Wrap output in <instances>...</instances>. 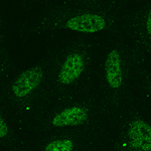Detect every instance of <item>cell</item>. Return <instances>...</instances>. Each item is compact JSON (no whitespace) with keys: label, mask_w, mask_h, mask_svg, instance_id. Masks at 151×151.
<instances>
[{"label":"cell","mask_w":151,"mask_h":151,"mask_svg":"<svg viewBox=\"0 0 151 151\" xmlns=\"http://www.w3.org/2000/svg\"><path fill=\"white\" fill-rule=\"evenodd\" d=\"M65 26L77 32L95 33L103 30L106 26V20L101 15L94 13H85L70 18Z\"/></svg>","instance_id":"obj_1"},{"label":"cell","mask_w":151,"mask_h":151,"mask_svg":"<svg viewBox=\"0 0 151 151\" xmlns=\"http://www.w3.org/2000/svg\"><path fill=\"white\" fill-rule=\"evenodd\" d=\"M42 79V72L40 69L35 68L23 73L14 82L12 92L17 98H24L30 95L37 88Z\"/></svg>","instance_id":"obj_2"},{"label":"cell","mask_w":151,"mask_h":151,"mask_svg":"<svg viewBox=\"0 0 151 151\" xmlns=\"http://www.w3.org/2000/svg\"><path fill=\"white\" fill-rule=\"evenodd\" d=\"M129 137L133 145L141 151H151V126L141 120H136L129 127Z\"/></svg>","instance_id":"obj_3"},{"label":"cell","mask_w":151,"mask_h":151,"mask_svg":"<svg viewBox=\"0 0 151 151\" xmlns=\"http://www.w3.org/2000/svg\"><path fill=\"white\" fill-rule=\"evenodd\" d=\"M84 69V58L79 53L69 55L63 64L60 70V81L64 85L75 82Z\"/></svg>","instance_id":"obj_4"},{"label":"cell","mask_w":151,"mask_h":151,"mask_svg":"<svg viewBox=\"0 0 151 151\" xmlns=\"http://www.w3.org/2000/svg\"><path fill=\"white\" fill-rule=\"evenodd\" d=\"M87 118L88 112L83 107H70L58 113L52 118V123L55 127H69L85 122Z\"/></svg>","instance_id":"obj_5"},{"label":"cell","mask_w":151,"mask_h":151,"mask_svg":"<svg viewBox=\"0 0 151 151\" xmlns=\"http://www.w3.org/2000/svg\"><path fill=\"white\" fill-rule=\"evenodd\" d=\"M106 80L112 89H118L122 85V60L118 52L112 50L106 62Z\"/></svg>","instance_id":"obj_6"},{"label":"cell","mask_w":151,"mask_h":151,"mask_svg":"<svg viewBox=\"0 0 151 151\" xmlns=\"http://www.w3.org/2000/svg\"><path fill=\"white\" fill-rule=\"evenodd\" d=\"M74 143L68 139L52 141L45 147V151H73Z\"/></svg>","instance_id":"obj_7"},{"label":"cell","mask_w":151,"mask_h":151,"mask_svg":"<svg viewBox=\"0 0 151 151\" xmlns=\"http://www.w3.org/2000/svg\"><path fill=\"white\" fill-rule=\"evenodd\" d=\"M7 133H8V127H7V124L3 119H1V121H0V135H1V138L6 137Z\"/></svg>","instance_id":"obj_8"},{"label":"cell","mask_w":151,"mask_h":151,"mask_svg":"<svg viewBox=\"0 0 151 151\" xmlns=\"http://www.w3.org/2000/svg\"><path fill=\"white\" fill-rule=\"evenodd\" d=\"M146 30L147 32L151 35V10L149 11V14L147 16V20H146Z\"/></svg>","instance_id":"obj_9"}]
</instances>
